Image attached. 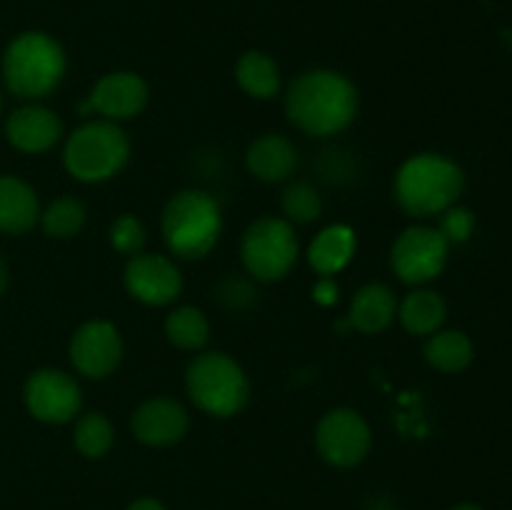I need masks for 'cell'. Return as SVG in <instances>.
<instances>
[{
    "label": "cell",
    "mask_w": 512,
    "mask_h": 510,
    "mask_svg": "<svg viewBox=\"0 0 512 510\" xmlns=\"http://www.w3.org/2000/svg\"><path fill=\"white\" fill-rule=\"evenodd\" d=\"M128 510H165V505L155 498H138L128 505Z\"/></svg>",
    "instance_id": "cell-30"
},
{
    "label": "cell",
    "mask_w": 512,
    "mask_h": 510,
    "mask_svg": "<svg viewBox=\"0 0 512 510\" xmlns=\"http://www.w3.org/2000/svg\"><path fill=\"white\" fill-rule=\"evenodd\" d=\"M125 290L130 298L143 305H170L183 293V275L180 268L168 258L158 253H138L128 258L123 273Z\"/></svg>",
    "instance_id": "cell-12"
},
{
    "label": "cell",
    "mask_w": 512,
    "mask_h": 510,
    "mask_svg": "<svg viewBox=\"0 0 512 510\" xmlns=\"http://www.w3.org/2000/svg\"><path fill=\"white\" fill-rule=\"evenodd\" d=\"M40 223V200L25 180L0 175V233L23 235Z\"/></svg>",
    "instance_id": "cell-17"
},
{
    "label": "cell",
    "mask_w": 512,
    "mask_h": 510,
    "mask_svg": "<svg viewBox=\"0 0 512 510\" xmlns=\"http://www.w3.org/2000/svg\"><path fill=\"white\" fill-rule=\"evenodd\" d=\"M298 235L293 223L275 215H265L248 225L240 243V260L248 275L260 283H278L298 263Z\"/></svg>",
    "instance_id": "cell-7"
},
{
    "label": "cell",
    "mask_w": 512,
    "mask_h": 510,
    "mask_svg": "<svg viewBox=\"0 0 512 510\" xmlns=\"http://www.w3.org/2000/svg\"><path fill=\"white\" fill-rule=\"evenodd\" d=\"M148 98V83L138 73H133V70H115V73L103 75L95 83L83 110H93V113L103 115L105 120L120 123V120H130L143 113Z\"/></svg>",
    "instance_id": "cell-13"
},
{
    "label": "cell",
    "mask_w": 512,
    "mask_h": 510,
    "mask_svg": "<svg viewBox=\"0 0 512 510\" xmlns=\"http://www.w3.org/2000/svg\"><path fill=\"white\" fill-rule=\"evenodd\" d=\"M68 58L53 35L28 30L8 43L3 53L5 88L23 100H43L63 83Z\"/></svg>",
    "instance_id": "cell-3"
},
{
    "label": "cell",
    "mask_w": 512,
    "mask_h": 510,
    "mask_svg": "<svg viewBox=\"0 0 512 510\" xmlns=\"http://www.w3.org/2000/svg\"><path fill=\"white\" fill-rule=\"evenodd\" d=\"M23 398L28 413L48 425L70 423L83 408V390L78 380L58 368H40L30 373Z\"/></svg>",
    "instance_id": "cell-10"
},
{
    "label": "cell",
    "mask_w": 512,
    "mask_h": 510,
    "mask_svg": "<svg viewBox=\"0 0 512 510\" xmlns=\"http://www.w3.org/2000/svg\"><path fill=\"white\" fill-rule=\"evenodd\" d=\"M165 338L180 350H203L210 340V323L195 305H180L165 318Z\"/></svg>",
    "instance_id": "cell-23"
},
{
    "label": "cell",
    "mask_w": 512,
    "mask_h": 510,
    "mask_svg": "<svg viewBox=\"0 0 512 510\" xmlns=\"http://www.w3.org/2000/svg\"><path fill=\"white\" fill-rule=\"evenodd\" d=\"M115 430L113 423L105 418L103 413H85L83 418L75 423L73 443L80 455L85 458H103L110 448H113Z\"/></svg>",
    "instance_id": "cell-25"
},
{
    "label": "cell",
    "mask_w": 512,
    "mask_h": 510,
    "mask_svg": "<svg viewBox=\"0 0 512 510\" xmlns=\"http://www.w3.org/2000/svg\"><path fill=\"white\" fill-rule=\"evenodd\" d=\"M373 445L370 425L358 410L335 408L320 418L315 428V448L325 463L335 468H355L365 460Z\"/></svg>",
    "instance_id": "cell-9"
},
{
    "label": "cell",
    "mask_w": 512,
    "mask_h": 510,
    "mask_svg": "<svg viewBox=\"0 0 512 510\" xmlns=\"http://www.w3.org/2000/svg\"><path fill=\"white\" fill-rule=\"evenodd\" d=\"M398 318L410 335H433L448 318L443 295L430 288H415L398 303Z\"/></svg>",
    "instance_id": "cell-20"
},
{
    "label": "cell",
    "mask_w": 512,
    "mask_h": 510,
    "mask_svg": "<svg viewBox=\"0 0 512 510\" xmlns=\"http://www.w3.org/2000/svg\"><path fill=\"white\" fill-rule=\"evenodd\" d=\"M160 233L175 258H205L223 235V213L218 200L205 190H180L165 203Z\"/></svg>",
    "instance_id": "cell-4"
},
{
    "label": "cell",
    "mask_w": 512,
    "mask_h": 510,
    "mask_svg": "<svg viewBox=\"0 0 512 510\" xmlns=\"http://www.w3.org/2000/svg\"><path fill=\"white\" fill-rule=\"evenodd\" d=\"M398 315V298L385 283H368L350 300L348 320L365 335L383 333Z\"/></svg>",
    "instance_id": "cell-18"
},
{
    "label": "cell",
    "mask_w": 512,
    "mask_h": 510,
    "mask_svg": "<svg viewBox=\"0 0 512 510\" xmlns=\"http://www.w3.org/2000/svg\"><path fill=\"white\" fill-rule=\"evenodd\" d=\"M0 110H3V95H0Z\"/></svg>",
    "instance_id": "cell-33"
},
{
    "label": "cell",
    "mask_w": 512,
    "mask_h": 510,
    "mask_svg": "<svg viewBox=\"0 0 512 510\" xmlns=\"http://www.w3.org/2000/svg\"><path fill=\"white\" fill-rule=\"evenodd\" d=\"M145 243H148V230L140 223V218H135L133 213H123L120 218L113 220V225H110V245H113L115 253L133 258V255L143 253Z\"/></svg>",
    "instance_id": "cell-27"
},
{
    "label": "cell",
    "mask_w": 512,
    "mask_h": 510,
    "mask_svg": "<svg viewBox=\"0 0 512 510\" xmlns=\"http://www.w3.org/2000/svg\"><path fill=\"white\" fill-rule=\"evenodd\" d=\"M338 295H340V288L338 283H335V278H320L318 283L313 285V300L318 305H335L338 303Z\"/></svg>",
    "instance_id": "cell-29"
},
{
    "label": "cell",
    "mask_w": 512,
    "mask_h": 510,
    "mask_svg": "<svg viewBox=\"0 0 512 510\" xmlns=\"http://www.w3.org/2000/svg\"><path fill=\"white\" fill-rule=\"evenodd\" d=\"M5 288H8V265L0 258V295L5 293Z\"/></svg>",
    "instance_id": "cell-31"
},
{
    "label": "cell",
    "mask_w": 512,
    "mask_h": 510,
    "mask_svg": "<svg viewBox=\"0 0 512 510\" xmlns=\"http://www.w3.org/2000/svg\"><path fill=\"white\" fill-rule=\"evenodd\" d=\"M283 213L288 223H315L323 213V198L310 183H290L283 190Z\"/></svg>",
    "instance_id": "cell-26"
},
{
    "label": "cell",
    "mask_w": 512,
    "mask_h": 510,
    "mask_svg": "<svg viewBox=\"0 0 512 510\" xmlns=\"http://www.w3.org/2000/svg\"><path fill=\"white\" fill-rule=\"evenodd\" d=\"M465 190L463 168L440 153L410 155L393 180L395 203L410 218H433L458 203Z\"/></svg>",
    "instance_id": "cell-2"
},
{
    "label": "cell",
    "mask_w": 512,
    "mask_h": 510,
    "mask_svg": "<svg viewBox=\"0 0 512 510\" xmlns=\"http://www.w3.org/2000/svg\"><path fill=\"white\" fill-rule=\"evenodd\" d=\"M130 160V138L113 120H88L68 135L63 165L80 183H105Z\"/></svg>",
    "instance_id": "cell-6"
},
{
    "label": "cell",
    "mask_w": 512,
    "mask_h": 510,
    "mask_svg": "<svg viewBox=\"0 0 512 510\" xmlns=\"http://www.w3.org/2000/svg\"><path fill=\"white\" fill-rule=\"evenodd\" d=\"M245 165L263 183H283L298 168V148L280 133L260 135L250 143Z\"/></svg>",
    "instance_id": "cell-16"
},
{
    "label": "cell",
    "mask_w": 512,
    "mask_h": 510,
    "mask_svg": "<svg viewBox=\"0 0 512 510\" xmlns=\"http://www.w3.org/2000/svg\"><path fill=\"white\" fill-rule=\"evenodd\" d=\"M185 390L195 408L213 418H233L250 400V380L243 365L220 350H208L190 360Z\"/></svg>",
    "instance_id": "cell-5"
},
{
    "label": "cell",
    "mask_w": 512,
    "mask_h": 510,
    "mask_svg": "<svg viewBox=\"0 0 512 510\" xmlns=\"http://www.w3.org/2000/svg\"><path fill=\"white\" fill-rule=\"evenodd\" d=\"M5 138L20 153H48L63 138V123L45 105L28 103L8 115V120H5Z\"/></svg>",
    "instance_id": "cell-15"
},
{
    "label": "cell",
    "mask_w": 512,
    "mask_h": 510,
    "mask_svg": "<svg viewBox=\"0 0 512 510\" xmlns=\"http://www.w3.org/2000/svg\"><path fill=\"white\" fill-rule=\"evenodd\" d=\"M123 335L108 320H88L73 333L68 345V355L73 368L83 378L103 380L123 360Z\"/></svg>",
    "instance_id": "cell-11"
},
{
    "label": "cell",
    "mask_w": 512,
    "mask_h": 510,
    "mask_svg": "<svg viewBox=\"0 0 512 510\" xmlns=\"http://www.w3.org/2000/svg\"><path fill=\"white\" fill-rule=\"evenodd\" d=\"M450 510H483V508H480V505H475V503H460V505H455V508H450Z\"/></svg>",
    "instance_id": "cell-32"
},
{
    "label": "cell",
    "mask_w": 512,
    "mask_h": 510,
    "mask_svg": "<svg viewBox=\"0 0 512 510\" xmlns=\"http://www.w3.org/2000/svg\"><path fill=\"white\" fill-rule=\"evenodd\" d=\"M355 250H358V238L350 225H328L308 245V263L320 278H333L348 268Z\"/></svg>",
    "instance_id": "cell-19"
},
{
    "label": "cell",
    "mask_w": 512,
    "mask_h": 510,
    "mask_svg": "<svg viewBox=\"0 0 512 510\" xmlns=\"http://www.w3.org/2000/svg\"><path fill=\"white\" fill-rule=\"evenodd\" d=\"M235 80H238L240 90L255 100H273L283 85L278 63L263 50H248L240 55L238 65H235Z\"/></svg>",
    "instance_id": "cell-21"
},
{
    "label": "cell",
    "mask_w": 512,
    "mask_h": 510,
    "mask_svg": "<svg viewBox=\"0 0 512 510\" xmlns=\"http://www.w3.org/2000/svg\"><path fill=\"white\" fill-rule=\"evenodd\" d=\"M450 243L430 225H410L390 248V268L403 283L425 285L448 265Z\"/></svg>",
    "instance_id": "cell-8"
},
{
    "label": "cell",
    "mask_w": 512,
    "mask_h": 510,
    "mask_svg": "<svg viewBox=\"0 0 512 510\" xmlns=\"http://www.w3.org/2000/svg\"><path fill=\"white\" fill-rule=\"evenodd\" d=\"M133 435L150 448H168L180 443L190 428V415L175 398H150L135 408L130 420Z\"/></svg>",
    "instance_id": "cell-14"
},
{
    "label": "cell",
    "mask_w": 512,
    "mask_h": 510,
    "mask_svg": "<svg viewBox=\"0 0 512 510\" xmlns=\"http://www.w3.org/2000/svg\"><path fill=\"white\" fill-rule=\"evenodd\" d=\"M438 230L450 245L453 243H465V240L473 238L475 233V215L473 210L463 208V205H450L448 210L438 215Z\"/></svg>",
    "instance_id": "cell-28"
},
{
    "label": "cell",
    "mask_w": 512,
    "mask_h": 510,
    "mask_svg": "<svg viewBox=\"0 0 512 510\" xmlns=\"http://www.w3.org/2000/svg\"><path fill=\"white\" fill-rule=\"evenodd\" d=\"M358 88L338 70L315 68L290 83L285 93V115L290 123L313 138H330L350 128L358 115Z\"/></svg>",
    "instance_id": "cell-1"
},
{
    "label": "cell",
    "mask_w": 512,
    "mask_h": 510,
    "mask_svg": "<svg viewBox=\"0 0 512 510\" xmlns=\"http://www.w3.org/2000/svg\"><path fill=\"white\" fill-rule=\"evenodd\" d=\"M425 360L433 365L435 370L443 373H460L468 368L475 358L473 340L463 333V330H443L428 335L423 348Z\"/></svg>",
    "instance_id": "cell-22"
},
{
    "label": "cell",
    "mask_w": 512,
    "mask_h": 510,
    "mask_svg": "<svg viewBox=\"0 0 512 510\" xmlns=\"http://www.w3.org/2000/svg\"><path fill=\"white\" fill-rule=\"evenodd\" d=\"M85 220H88V210L78 198H58L40 210V225L50 238L68 240L83 230Z\"/></svg>",
    "instance_id": "cell-24"
}]
</instances>
